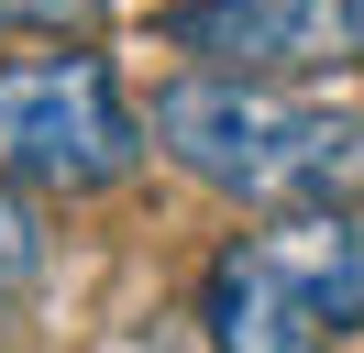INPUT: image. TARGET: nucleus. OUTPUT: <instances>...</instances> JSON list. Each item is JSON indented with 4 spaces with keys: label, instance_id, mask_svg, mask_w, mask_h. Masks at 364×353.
Segmentation results:
<instances>
[{
    "label": "nucleus",
    "instance_id": "1",
    "mask_svg": "<svg viewBox=\"0 0 364 353\" xmlns=\"http://www.w3.org/2000/svg\"><path fill=\"white\" fill-rule=\"evenodd\" d=\"M155 144L177 154L199 188L265 199V210H287V221L364 199V110H331V100L232 88V78H177L155 100Z\"/></svg>",
    "mask_w": 364,
    "mask_h": 353
},
{
    "label": "nucleus",
    "instance_id": "4",
    "mask_svg": "<svg viewBox=\"0 0 364 353\" xmlns=\"http://www.w3.org/2000/svg\"><path fill=\"white\" fill-rule=\"evenodd\" d=\"M177 56H199L232 88H298L364 66V0H188Z\"/></svg>",
    "mask_w": 364,
    "mask_h": 353
},
{
    "label": "nucleus",
    "instance_id": "3",
    "mask_svg": "<svg viewBox=\"0 0 364 353\" xmlns=\"http://www.w3.org/2000/svg\"><path fill=\"white\" fill-rule=\"evenodd\" d=\"M144 154V122L122 100V78L89 56V44H55V56L0 66V188H122Z\"/></svg>",
    "mask_w": 364,
    "mask_h": 353
},
{
    "label": "nucleus",
    "instance_id": "5",
    "mask_svg": "<svg viewBox=\"0 0 364 353\" xmlns=\"http://www.w3.org/2000/svg\"><path fill=\"white\" fill-rule=\"evenodd\" d=\"M111 0H0V33H77V22H100Z\"/></svg>",
    "mask_w": 364,
    "mask_h": 353
},
{
    "label": "nucleus",
    "instance_id": "2",
    "mask_svg": "<svg viewBox=\"0 0 364 353\" xmlns=\"http://www.w3.org/2000/svg\"><path fill=\"white\" fill-rule=\"evenodd\" d=\"M199 320H210V353H331L364 320V221L309 210L221 243Z\"/></svg>",
    "mask_w": 364,
    "mask_h": 353
}]
</instances>
